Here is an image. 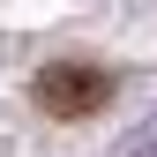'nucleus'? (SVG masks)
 <instances>
[{
	"instance_id": "f257e3e1",
	"label": "nucleus",
	"mask_w": 157,
	"mask_h": 157,
	"mask_svg": "<svg viewBox=\"0 0 157 157\" xmlns=\"http://www.w3.org/2000/svg\"><path fill=\"white\" fill-rule=\"evenodd\" d=\"M30 97H37V112H45V120H90V112L112 105V75L90 67V60H52L45 75H37Z\"/></svg>"
}]
</instances>
